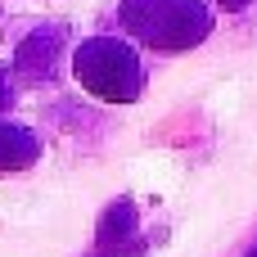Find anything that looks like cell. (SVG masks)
I'll use <instances>...</instances> for the list:
<instances>
[{
	"label": "cell",
	"mask_w": 257,
	"mask_h": 257,
	"mask_svg": "<svg viewBox=\"0 0 257 257\" xmlns=\"http://www.w3.org/2000/svg\"><path fill=\"white\" fill-rule=\"evenodd\" d=\"M41 145L27 126H14V122H0V172H18L27 163H36Z\"/></svg>",
	"instance_id": "3"
},
{
	"label": "cell",
	"mask_w": 257,
	"mask_h": 257,
	"mask_svg": "<svg viewBox=\"0 0 257 257\" xmlns=\"http://www.w3.org/2000/svg\"><path fill=\"white\" fill-rule=\"evenodd\" d=\"M50 45H54V32H36V36L18 50V68L32 72V77H41V72L50 68Z\"/></svg>",
	"instance_id": "4"
},
{
	"label": "cell",
	"mask_w": 257,
	"mask_h": 257,
	"mask_svg": "<svg viewBox=\"0 0 257 257\" xmlns=\"http://www.w3.org/2000/svg\"><path fill=\"white\" fill-rule=\"evenodd\" d=\"M9 104V86H5V77H0V108Z\"/></svg>",
	"instance_id": "5"
},
{
	"label": "cell",
	"mask_w": 257,
	"mask_h": 257,
	"mask_svg": "<svg viewBox=\"0 0 257 257\" xmlns=\"http://www.w3.org/2000/svg\"><path fill=\"white\" fill-rule=\"evenodd\" d=\"M72 72H77V81H81L90 95H99V99H108V104H131V99L140 95V86H145V72H140L136 50H131L126 41H117V36H95V41H86V45L72 54Z\"/></svg>",
	"instance_id": "2"
},
{
	"label": "cell",
	"mask_w": 257,
	"mask_h": 257,
	"mask_svg": "<svg viewBox=\"0 0 257 257\" xmlns=\"http://www.w3.org/2000/svg\"><path fill=\"white\" fill-rule=\"evenodd\" d=\"M248 257H257V248H253V253H248Z\"/></svg>",
	"instance_id": "7"
},
{
	"label": "cell",
	"mask_w": 257,
	"mask_h": 257,
	"mask_svg": "<svg viewBox=\"0 0 257 257\" xmlns=\"http://www.w3.org/2000/svg\"><path fill=\"white\" fill-rule=\"evenodd\" d=\"M217 5H226V9H244L248 0H217Z\"/></svg>",
	"instance_id": "6"
},
{
	"label": "cell",
	"mask_w": 257,
	"mask_h": 257,
	"mask_svg": "<svg viewBox=\"0 0 257 257\" xmlns=\"http://www.w3.org/2000/svg\"><path fill=\"white\" fill-rule=\"evenodd\" d=\"M122 27L154 50H190L212 32L203 0H122Z\"/></svg>",
	"instance_id": "1"
}]
</instances>
